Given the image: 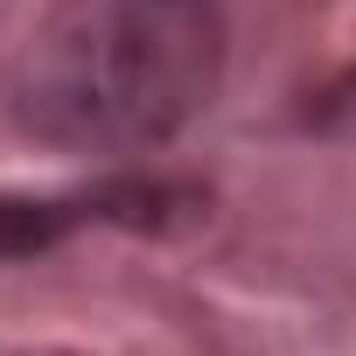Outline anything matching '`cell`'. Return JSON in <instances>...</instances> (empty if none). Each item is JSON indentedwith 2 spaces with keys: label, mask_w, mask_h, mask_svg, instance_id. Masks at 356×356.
Returning <instances> with one entry per match:
<instances>
[{
  "label": "cell",
  "mask_w": 356,
  "mask_h": 356,
  "mask_svg": "<svg viewBox=\"0 0 356 356\" xmlns=\"http://www.w3.org/2000/svg\"><path fill=\"white\" fill-rule=\"evenodd\" d=\"M224 70L203 0H63L29 35L22 119L49 147L140 154L182 133Z\"/></svg>",
  "instance_id": "obj_1"
},
{
  "label": "cell",
  "mask_w": 356,
  "mask_h": 356,
  "mask_svg": "<svg viewBox=\"0 0 356 356\" xmlns=\"http://www.w3.org/2000/svg\"><path fill=\"white\" fill-rule=\"evenodd\" d=\"M342 105H349V112H356V84H349V98H342Z\"/></svg>",
  "instance_id": "obj_3"
},
{
  "label": "cell",
  "mask_w": 356,
  "mask_h": 356,
  "mask_svg": "<svg viewBox=\"0 0 356 356\" xmlns=\"http://www.w3.org/2000/svg\"><path fill=\"white\" fill-rule=\"evenodd\" d=\"M77 224H91L84 189L77 196H22V189H0V266H22V259L63 245Z\"/></svg>",
  "instance_id": "obj_2"
}]
</instances>
